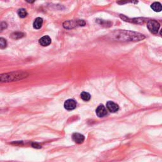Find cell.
<instances>
[{
    "label": "cell",
    "instance_id": "7",
    "mask_svg": "<svg viewBox=\"0 0 162 162\" xmlns=\"http://www.w3.org/2000/svg\"><path fill=\"white\" fill-rule=\"evenodd\" d=\"M39 44L43 46H47L51 43V39L48 36H45L39 39Z\"/></svg>",
    "mask_w": 162,
    "mask_h": 162
},
{
    "label": "cell",
    "instance_id": "12",
    "mask_svg": "<svg viewBox=\"0 0 162 162\" xmlns=\"http://www.w3.org/2000/svg\"><path fill=\"white\" fill-rule=\"evenodd\" d=\"M18 14L20 18H25L26 16L27 15V12L25 9L21 8L20 10H18Z\"/></svg>",
    "mask_w": 162,
    "mask_h": 162
},
{
    "label": "cell",
    "instance_id": "10",
    "mask_svg": "<svg viewBox=\"0 0 162 162\" xmlns=\"http://www.w3.org/2000/svg\"><path fill=\"white\" fill-rule=\"evenodd\" d=\"M81 97L85 101H88L91 99V95L87 92H82L81 94Z\"/></svg>",
    "mask_w": 162,
    "mask_h": 162
},
{
    "label": "cell",
    "instance_id": "5",
    "mask_svg": "<svg viewBox=\"0 0 162 162\" xmlns=\"http://www.w3.org/2000/svg\"><path fill=\"white\" fill-rule=\"evenodd\" d=\"M96 115L99 117H103L107 115V110L103 105H100L96 110Z\"/></svg>",
    "mask_w": 162,
    "mask_h": 162
},
{
    "label": "cell",
    "instance_id": "2",
    "mask_svg": "<svg viewBox=\"0 0 162 162\" xmlns=\"http://www.w3.org/2000/svg\"><path fill=\"white\" fill-rule=\"evenodd\" d=\"M149 31L153 34H157L160 29V24L156 20H149L147 24Z\"/></svg>",
    "mask_w": 162,
    "mask_h": 162
},
{
    "label": "cell",
    "instance_id": "4",
    "mask_svg": "<svg viewBox=\"0 0 162 162\" xmlns=\"http://www.w3.org/2000/svg\"><path fill=\"white\" fill-rule=\"evenodd\" d=\"M107 108L109 112H110L112 113H115L119 109V107L118 106V104H116L113 101H108L107 103Z\"/></svg>",
    "mask_w": 162,
    "mask_h": 162
},
{
    "label": "cell",
    "instance_id": "6",
    "mask_svg": "<svg viewBox=\"0 0 162 162\" xmlns=\"http://www.w3.org/2000/svg\"><path fill=\"white\" fill-rule=\"evenodd\" d=\"M73 141L77 144H81L84 142L85 137L82 134L79 133H74L72 135Z\"/></svg>",
    "mask_w": 162,
    "mask_h": 162
},
{
    "label": "cell",
    "instance_id": "13",
    "mask_svg": "<svg viewBox=\"0 0 162 162\" xmlns=\"http://www.w3.org/2000/svg\"><path fill=\"white\" fill-rule=\"evenodd\" d=\"M7 46V43L6 39L0 37V49H5Z\"/></svg>",
    "mask_w": 162,
    "mask_h": 162
},
{
    "label": "cell",
    "instance_id": "3",
    "mask_svg": "<svg viewBox=\"0 0 162 162\" xmlns=\"http://www.w3.org/2000/svg\"><path fill=\"white\" fill-rule=\"evenodd\" d=\"M77 103L75 102V101L72 99H69L65 101V103H64V107L67 110H73L76 108Z\"/></svg>",
    "mask_w": 162,
    "mask_h": 162
},
{
    "label": "cell",
    "instance_id": "9",
    "mask_svg": "<svg viewBox=\"0 0 162 162\" xmlns=\"http://www.w3.org/2000/svg\"><path fill=\"white\" fill-rule=\"evenodd\" d=\"M151 8L154 12H160L161 10V5L159 2H154L151 6Z\"/></svg>",
    "mask_w": 162,
    "mask_h": 162
},
{
    "label": "cell",
    "instance_id": "14",
    "mask_svg": "<svg viewBox=\"0 0 162 162\" xmlns=\"http://www.w3.org/2000/svg\"><path fill=\"white\" fill-rule=\"evenodd\" d=\"M32 146L34 148H37V149H39L41 148V146L39 145L38 143H36V142L32 143Z\"/></svg>",
    "mask_w": 162,
    "mask_h": 162
},
{
    "label": "cell",
    "instance_id": "8",
    "mask_svg": "<svg viewBox=\"0 0 162 162\" xmlns=\"http://www.w3.org/2000/svg\"><path fill=\"white\" fill-rule=\"evenodd\" d=\"M43 20L41 18L38 17L36 18V20L34 22L33 24V27L36 29H39L41 27H42Z\"/></svg>",
    "mask_w": 162,
    "mask_h": 162
},
{
    "label": "cell",
    "instance_id": "1",
    "mask_svg": "<svg viewBox=\"0 0 162 162\" xmlns=\"http://www.w3.org/2000/svg\"><path fill=\"white\" fill-rule=\"evenodd\" d=\"M86 24L84 20H69L64 22L63 27L65 29H72L76 26H84Z\"/></svg>",
    "mask_w": 162,
    "mask_h": 162
},
{
    "label": "cell",
    "instance_id": "11",
    "mask_svg": "<svg viewBox=\"0 0 162 162\" xmlns=\"http://www.w3.org/2000/svg\"><path fill=\"white\" fill-rule=\"evenodd\" d=\"M24 34L22 32H13L12 35H11V37H12L13 39H20L21 37H24Z\"/></svg>",
    "mask_w": 162,
    "mask_h": 162
}]
</instances>
